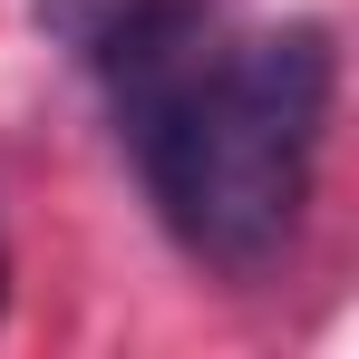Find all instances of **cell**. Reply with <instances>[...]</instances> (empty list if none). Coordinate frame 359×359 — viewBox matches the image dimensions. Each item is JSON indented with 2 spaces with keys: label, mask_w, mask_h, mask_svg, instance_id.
Wrapping results in <instances>:
<instances>
[{
  "label": "cell",
  "mask_w": 359,
  "mask_h": 359,
  "mask_svg": "<svg viewBox=\"0 0 359 359\" xmlns=\"http://www.w3.org/2000/svg\"><path fill=\"white\" fill-rule=\"evenodd\" d=\"M78 59L117 88L146 194L194 262L262 272L292 252L340 88V59L311 20L224 39L204 0H107Z\"/></svg>",
  "instance_id": "obj_1"
},
{
  "label": "cell",
  "mask_w": 359,
  "mask_h": 359,
  "mask_svg": "<svg viewBox=\"0 0 359 359\" xmlns=\"http://www.w3.org/2000/svg\"><path fill=\"white\" fill-rule=\"evenodd\" d=\"M0 301H10V262H0Z\"/></svg>",
  "instance_id": "obj_2"
}]
</instances>
